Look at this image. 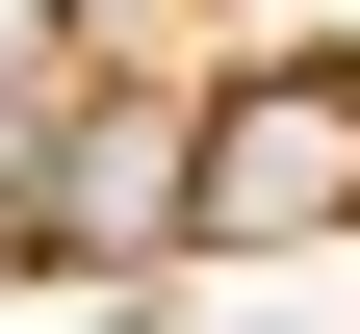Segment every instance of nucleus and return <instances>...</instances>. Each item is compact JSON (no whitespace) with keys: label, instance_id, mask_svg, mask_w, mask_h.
Listing matches in <instances>:
<instances>
[{"label":"nucleus","instance_id":"f257e3e1","mask_svg":"<svg viewBox=\"0 0 360 334\" xmlns=\"http://www.w3.org/2000/svg\"><path fill=\"white\" fill-rule=\"evenodd\" d=\"M206 231V129L180 103H52V129H0V257H180Z\"/></svg>","mask_w":360,"mask_h":334},{"label":"nucleus","instance_id":"f03ea898","mask_svg":"<svg viewBox=\"0 0 360 334\" xmlns=\"http://www.w3.org/2000/svg\"><path fill=\"white\" fill-rule=\"evenodd\" d=\"M206 231L283 257V231H360V52H283L206 103Z\"/></svg>","mask_w":360,"mask_h":334},{"label":"nucleus","instance_id":"7ed1b4c3","mask_svg":"<svg viewBox=\"0 0 360 334\" xmlns=\"http://www.w3.org/2000/svg\"><path fill=\"white\" fill-rule=\"evenodd\" d=\"M77 103V0H0V129H52Z\"/></svg>","mask_w":360,"mask_h":334}]
</instances>
